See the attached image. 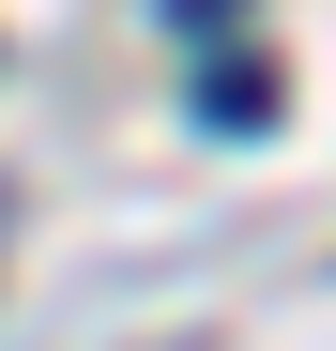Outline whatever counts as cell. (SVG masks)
<instances>
[{"mask_svg":"<svg viewBox=\"0 0 336 351\" xmlns=\"http://www.w3.org/2000/svg\"><path fill=\"white\" fill-rule=\"evenodd\" d=\"M199 123L214 138H260L275 123V62H199Z\"/></svg>","mask_w":336,"mask_h":351,"instance_id":"6da1fadb","label":"cell"}]
</instances>
